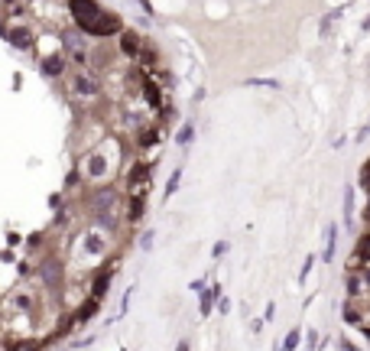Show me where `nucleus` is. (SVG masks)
I'll list each match as a JSON object with an SVG mask.
<instances>
[{"instance_id": "1", "label": "nucleus", "mask_w": 370, "mask_h": 351, "mask_svg": "<svg viewBox=\"0 0 370 351\" xmlns=\"http://www.w3.org/2000/svg\"><path fill=\"white\" fill-rule=\"evenodd\" d=\"M68 10H72V20L78 23V30L91 33V36H114V33H120V16L101 10L94 0H68Z\"/></svg>"}, {"instance_id": "2", "label": "nucleus", "mask_w": 370, "mask_h": 351, "mask_svg": "<svg viewBox=\"0 0 370 351\" xmlns=\"http://www.w3.org/2000/svg\"><path fill=\"white\" fill-rule=\"evenodd\" d=\"M4 36L10 39L16 49H30V46H33V33L26 30V26H13V30H4Z\"/></svg>"}, {"instance_id": "3", "label": "nucleus", "mask_w": 370, "mask_h": 351, "mask_svg": "<svg viewBox=\"0 0 370 351\" xmlns=\"http://www.w3.org/2000/svg\"><path fill=\"white\" fill-rule=\"evenodd\" d=\"M85 172H88V179H101V176L108 172V160H104L101 153H91L88 163H85Z\"/></svg>"}, {"instance_id": "4", "label": "nucleus", "mask_w": 370, "mask_h": 351, "mask_svg": "<svg viewBox=\"0 0 370 351\" xmlns=\"http://www.w3.org/2000/svg\"><path fill=\"white\" fill-rule=\"evenodd\" d=\"M334 250H338V224H328L325 228V263H331L334 260Z\"/></svg>"}, {"instance_id": "5", "label": "nucleus", "mask_w": 370, "mask_h": 351, "mask_svg": "<svg viewBox=\"0 0 370 351\" xmlns=\"http://www.w3.org/2000/svg\"><path fill=\"white\" fill-rule=\"evenodd\" d=\"M198 296H201V309H198V312H201V315H211V312H215V299L221 296V286L215 283L211 289H201Z\"/></svg>"}, {"instance_id": "6", "label": "nucleus", "mask_w": 370, "mask_h": 351, "mask_svg": "<svg viewBox=\"0 0 370 351\" xmlns=\"http://www.w3.org/2000/svg\"><path fill=\"white\" fill-rule=\"evenodd\" d=\"M72 85H75V91H78V94H85V98H91V94L98 91L94 78H91V75H85V72H78V75L72 78Z\"/></svg>"}, {"instance_id": "7", "label": "nucleus", "mask_w": 370, "mask_h": 351, "mask_svg": "<svg viewBox=\"0 0 370 351\" xmlns=\"http://www.w3.org/2000/svg\"><path fill=\"white\" fill-rule=\"evenodd\" d=\"M345 10H348V7H334V10H331L328 16H325L322 23H319V39H328V36H331V30H334V20H338V16L345 13Z\"/></svg>"}, {"instance_id": "8", "label": "nucleus", "mask_w": 370, "mask_h": 351, "mask_svg": "<svg viewBox=\"0 0 370 351\" xmlns=\"http://www.w3.org/2000/svg\"><path fill=\"white\" fill-rule=\"evenodd\" d=\"M120 52H123V56H137V52H140V36H137V33H130V30L120 33Z\"/></svg>"}, {"instance_id": "9", "label": "nucleus", "mask_w": 370, "mask_h": 351, "mask_svg": "<svg viewBox=\"0 0 370 351\" xmlns=\"http://www.w3.org/2000/svg\"><path fill=\"white\" fill-rule=\"evenodd\" d=\"M62 68H65V59H62V56H49V59H42V75L59 78V75H62Z\"/></svg>"}, {"instance_id": "10", "label": "nucleus", "mask_w": 370, "mask_h": 351, "mask_svg": "<svg viewBox=\"0 0 370 351\" xmlns=\"http://www.w3.org/2000/svg\"><path fill=\"white\" fill-rule=\"evenodd\" d=\"M192 140H195V120H185V124L179 127V134H175V143H179L182 150H189Z\"/></svg>"}, {"instance_id": "11", "label": "nucleus", "mask_w": 370, "mask_h": 351, "mask_svg": "<svg viewBox=\"0 0 370 351\" xmlns=\"http://www.w3.org/2000/svg\"><path fill=\"white\" fill-rule=\"evenodd\" d=\"M354 186H351V182H348V186H345V228H351V224H354Z\"/></svg>"}, {"instance_id": "12", "label": "nucleus", "mask_w": 370, "mask_h": 351, "mask_svg": "<svg viewBox=\"0 0 370 351\" xmlns=\"http://www.w3.org/2000/svg\"><path fill=\"white\" fill-rule=\"evenodd\" d=\"M179 186H182V166H175L172 169V176H169V182H166V189H163V198L169 202L175 192H179Z\"/></svg>"}, {"instance_id": "13", "label": "nucleus", "mask_w": 370, "mask_h": 351, "mask_svg": "<svg viewBox=\"0 0 370 351\" xmlns=\"http://www.w3.org/2000/svg\"><path fill=\"white\" fill-rule=\"evenodd\" d=\"M111 277H114V270H104V273L94 280V299H101L104 293H108V286H111Z\"/></svg>"}, {"instance_id": "14", "label": "nucleus", "mask_w": 370, "mask_h": 351, "mask_svg": "<svg viewBox=\"0 0 370 351\" xmlns=\"http://www.w3.org/2000/svg\"><path fill=\"white\" fill-rule=\"evenodd\" d=\"M244 85L247 88H270V91H279V82H276V78H247Z\"/></svg>"}, {"instance_id": "15", "label": "nucleus", "mask_w": 370, "mask_h": 351, "mask_svg": "<svg viewBox=\"0 0 370 351\" xmlns=\"http://www.w3.org/2000/svg\"><path fill=\"white\" fill-rule=\"evenodd\" d=\"M146 212V195L140 198V195H134V202H130V221H140V215Z\"/></svg>"}, {"instance_id": "16", "label": "nucleus", "mask_w": 370, "mask_h": 351, "mask_svg": "<svg viewBox=\"0 0 370 351\" xmlns=\"http://www.w3.org/2000/svg\"><path fill=\"white\" fill-rule=\"evenodd\" d=\"M143 88H146V98H149V104H153V108H160V104H163V98H160V88H156L153 82H149V78H143Z\"/></svg>"}, {"instance_id": "17", "label": "nucleus", "mask_w": 370, "mask_h": 351, "mask_svg": "<svg viewBox=\"0 0 370 351\" xmlns=\"http://www.w3.org/2000/svg\"><path fill=\"white\" fill-rule=\"evenodd\" d=\"M299 345H302V332H299V329H293V332H289V335L283 338V348H286V351H296Z\"/></svg>"}, {"instance_id": "18", "label": "nucleus", "mask_w": 370, "mask_h": 351, "mask_svg": "<svg viewBox=\"0 0 370 351\" xmlns=\"http://www.w3.org/2000/svg\"><path fill=\"white\" fill-rule=\"evenodd\" d=\"M227 250H231V244H227V241H215V244H211V260L227 257Z\"/></svg>"}, {"instance_id": "19", "label": "nucleus", "mask_w": 370, "mask_h": 351, "mask_svg": "<svg viewBox=\"0 0 370 351\" xmlns=\"http://www.w3.org/2000/svg\"><path fill=\"white\" fill-rule=\"evenodd\" d=\"M341 319H345L348 325H360V312H357V309H354V306H351V303L345 306V312H341Z\"/></svg>"}, {"instance_id": "20", "label": "nucleus", "mask_w": 370, "mask_h": 351, "mask_svg": "<svg viewBox=\"0 0 370 351\" xmlns=\"http://www.w3.org/2000/svg\"><path fill=\"white\" fill-rule=\"evenodd\" d=\"M153 244H156V231H143L140 234V250H153Z\"/></svg>"}, {"instance_id": "21", "label": "nucleus", "mask_w": 370, "mask_h": 351, "mask_svg": "<svg viewBox=\"0 0 370 351\" xmlns=\"http://www.w3.org/2000/svg\"><path fill=\"white\" fill-rule=\"evenodd\" d=\"M215 309L221 312V315H227V312H231V296H224V293H221V296L215 299Z\"/></svg>"}, {"instance_id": "22", "label": "nucleus", "mask_w": 370, "mask_h": 351, "mask_svg": "<svg viewBox=\"0 0 370 351\" xmlns=\"http://www.w3.org/2000/svg\"><path fill=\"white\" fill-rule=\"evenodd\" d=\"M312 267H315V257H305V263H302V273H299V283H305V280H308Z\"/></svg>"}, {"instance_id": "23", "label": "nucleus", "mask_w": 370, "mask_h": 351, "mask_svg": "<svg viewBox=\"0 0 370 351\" xmlns=\"http://www.w3.org/2000/svg\"><path fill=\"white\" fill-rule=\"evenodd\" d=\"M130 299H134V286H130L127 293H123V299H120V312H117V315H123V312L130 309Z\"/></svg>"}, {"instance_id": "24", "label": "nucleus", "mask_w": 370, "mask_h": 351, "mask_svg": "<svg viewBox=\"0 0 370 351\" xmlns=\"http://www.w3.org/2000/svg\"><path fill=\"white\" fill-rule=\"evenodd\" d=\"M305 335H308V338H305V345H308V348H319V345H322L319 332H305Z\"/></svg>"}, {"instance_id": "25", "label": "nucleus", "mask_w": 370, "mask_h": 351, "mask_svg": "<svg viewBox=\"0 0 370 351\" xmlns=\"http://www.w3.org/2000/svg\"><path fill=\"white\" fill-rule=\"evenodd\" d=\"M205 94H208V88H205V85H198V88H195V94H192V101L201 104V101H205Z\"/></svg>"}, {"instance_id": "26", "label": "nucleus", "mask_w": 370, "mask_h": 351, "mask_svg": "<svg viewBox=\"0 0 370 351\" xmlns=\"http://www.w3.org/2000/svg\"><path fill=\"white\" fill-rule=\"evenodd\" d=\"M160 82H163L166 88H175V75H169V72H160Z\"/></svg>"}, {"instance_id": "27", "label": "nucleus", "mask_w": 370, "mask_h": 351, "mask_svg": "<svg viewBox=\"0 0 370 351\" xmlns=\"http://www.w3.org/2000/svg\"><path fill=\"white\" fill-rule=\"evenodd\" d=\"M273 319H276V306H267V312H263V322H273Z\"/></svg>"}, {"instance_id": "28", "label": "nucleus", "mask_w": 370, "mask_h": 351, "mask_svg": "<svg viewBox=\"0 0 370 351\" xmlns=\"http://www.w3.org/2000/svg\"><path fill=\"white\" fill-rule=\"evenodd\" d=\"M16 306L26 312V309H30V296H16Z\"/></svg>"}, {"instance_id": "29", "label": "nucleus", "mask_w": 370, "mask_h": 351, "mask_svg": "<svg viewBox=\"0 0 370 351\" xmlns=\"http://www.w3.org/2000/svg\"><path fill=\"white\" fill-rule=\"evenodd\" d=\"M189 289H192V293H201V289H205V280H195V283H189Z\"/></svg>"}, {"instance_id": "30", "label": "nucleus", "mask_w": 370, "mask_h": 351, "mask_svg": "<svg viewBox=\"0 0 370 351\" xmlns=\"http://www.w3.org/2000/svg\"><path fill=\"white\" fill-rule=\"evenodd\" d=\"M367 137H370V124H367V127H364V130H360V134H357V137H354V140H357V143H360V140H367Z\"/></svg>"}, {"instance_id": "31", "label": "nucleus", "mask_w": 370, "mask_h": 351, "mask_svg": "<svg viewBox=\"0 0 370 351\" xmlns=\"http://www.w3.org/2000/svg\"><path fill=\"white\" fill-rule=\"evenodd\" d=\"M360 26H364V30H370V16H367V20H364V23H360Z\"/></svg>"}]
</instances>
